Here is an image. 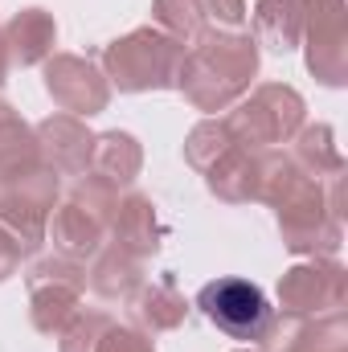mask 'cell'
<instances>
[{"label":"cell","mask_w":348,"mask_h":352,"mask_svg":"<svg viewBox=\"0 0 348 352\" xmlns=\"http://www.w3.org/2000/svg\"><path fill=\"white\" fill-rule=\"evenodd\" d=\"M41 164V152H37V131L21 119V111L12 102L0 98V180L17 173H29Z\"/></svg>","instance_id":"20"},{"label":"cell","mask_w":348,"mask_h":352,"mask_svg":"<svg viewBox=\"0 0 348 352\" xmlns=\"http://www.w3.org/2000/svg\"><path fill=\"white\" fill-rule=\"evenodd\" d=\"M180 58L184 45L173 41L168 33H160L156 25L131 29L123 37H115L102 50V74L111 87L123 94H148V90H176V74H180Z\"/></svg>","instance_id":"2"},{"label":"cell","mask_w":348,"mask_h":352,"mask_svg":"<svg viewBox=\"0 0 348 352\" xmlns=\"http://www.w3.org/2000/svg\"><path fill=\"white\" fill-rule=\"evenodd\" d=\"M115 320L107 316V311H74V320L58 332V352H98L102 344V336H107V328H111Z\"/></svg>","instance_id":"25"},{"label":"cell","mask_w":348,"mask_h":352,"mask_svg":"<svg viewBox=\"0 0 348 352\" xmlns=\"http://www.w3.org/2000/svg\"><path fill=\"white\" fill-rule=\"evenodd\" d=\"M144 168V148L131 131H102L94 135V152H90V173L115 188H127L135 184V176Z\"/></svg>","instance_id":"18"},{"label":"cell","mask_w":348,"mask_h":352,"mask_svg":"<svg viewBox=\"0 0 348 352\" xmlns=\"http://www.w3.org/2000/svg\"><path fill=\"white\" fill-rule=\"evenodd\" d=\"M21 258H25V254H21V246L0 230V283H8V278L21 270Z\"/></svg>","instance_id":"29"},{"label":"cell","mask_w":348,"mask_h":352,"mask_svg":"<svg viewBox=\"0 0 348 352\" xmlns=\"http://www.w3.org/2000/svg\"><path fill=\"white\" fill-rule=\"evenodd\" d=\"M205 184L217 201L226 205H246V201H259V152L254 148H226L209 173H205Z\"/></svg>","instance_id":"15"},{"label":"cell","mask_w":348,"mask_h":352,"mask_svg":"<svg viewBox=\"0 0 348 352\" xmlns=\"http://www.w3.org/2000/svg\"><path fill=\"white\" fill-rule=\"evenodd\" d=\"M8 74H12V50H8V37H4V29H0V87L8 82Z\"/></svg>","instance_id":"30"},{"label":"cell","mask_w":348,"mask_h":352,"mask_svg":"<svg viewBox=\"0 0 348 352\" xmlns=\"http://www.w3.org/2000/svg\"><path fill=\"white\" fill-rule=\"evenodd\" d=\"M29 283V320L41 336H58L78 303H83V291H87V263H74V258H62V254H50L41 263H33V270L25 274Z\"/></svg>","instance_id":"7"},{"label":"cell","mask_w":348,"mask_h":352,"mask_svg":"<svg viewBox=\"0 0 348 352\" xmlns=\"http://www.w3.org/2000/svg\"><path fill=\"white\" fill-rule=\"evenodd\" d=\"M262 352H332L345 349V320L324 316V320H307V316H287L279 311L270 320V328L262 332Z\"/></svg>","instance_id":"12"},{"label":"cell","mask_w":348,"mask_h":352,"mask_svg":"<svg viewBox=\"0 0 348 352\" xmlns=\"http://www.w3.org/2000/svg\"><path fill=\"white\" fill-rule=\"evenodd\" d=\"M270 209L279 213V238L291 254H299V258H336V250L345 246V217L332 213L324 180L303 173Z\"/></svg>","instance_id":"3"},{"label":"cell","mask_w":348,"mask_h":352,"mask_svg":"<svg viewBox=\"0 0 348 352\" xmlns=\"http://www.w3.org/2000/svg\"><path fill=\"white\" fill-rule=\"evenodd\" d=\"M205 8V21H217L221 29H238L250 12H246V0H201Z\"/></svg>","instance_id":"28"},{"label":"cell","mask_w":348,"mask_h":352,"mask_svg":"<svg viewBox=\"0 0 348 352\" xmlns=\"http://www.w3.org/2000/svg\"><path fill=\"white\" fill-rule=\"evenodd\" d=\"M291 160H295L307 176H316V180L340 176L348 168L345 156H340V148H336V131H332L328 123H303V127L295 131V152H291Z\"/></svg>","instance_id":"22"},{"label":"cell","mask_w":348,"mask_h":352,"mask_svg":"<svg viewBox=\"0 0 348 352\" xmlns=\"http://www.w3.org/2000/svg\"><path fill=\"white\" fill-rule=\"evenodd\" d=\"M87 283L98 299L127 303L140 291V283H144V263L131 258V254H123V250H115V246H107V250L94 254V263L87 270Z\"/></svg>","instance_id":"19"},{"label":"cell","mask_w":348,"mask_h":352,"mask_svg":"<svg viewBox=\"0 0 348 352\" xmlns=\"http://www.w3.org/2000/svg\"><path fill=\"white\" fill-rule=\"evenodd\" d=\"M45 238L54 242V254L62 258H74V263H87L102 250V238H107V221H98L94 213H87L83 205H74L70 197L54 209L50 217V230Z\"/></svg>","instance_id":"14"},{"label":"cell","mask_w":348,"mask_h":352,"mask_svg":"<svg viewBox=\"0 0 348 352\" xmlns=\"http://www.w3.org/2000/svg\"><path fill=\"white\" fill-rule=\"evenodd\" d=\"M307 123V102L303 94L287 82H262V87L246 90L230 115H226V127L230 135L242 144V148H279L287 140H295V131Z\"/></svg>","instance_id":"4"},{"label":"cell","mask_w":348,"mask_h":352,"mask_svg":"<svg viewBox=\"0 0 348 352\" xmlns=\"http://www.w3.org/2000/svg\"><path fill=\"white\" fill-rule=\"evenodd\" d=\"M70 201H74V205H83L87 213H94L98 221H107V226H111L115 205H119V188H115V184H107V180H98L94 173H87V176H78V184L70 188Z\"/></svg>","instance_id":"26"},{"label":"cell","mask_w":348,"mask_h":352,"mask_svg":"<svg viewBox=\"0 0 348 352\" xmlns=\"http://www.w3.org/2000/svg\"><path fill=\"white\" fill-rule=\"evenodd\" d=\"M254 41L274 50V54H291L303 41V12L295 0H259L254 4Z\"/></svg>","instance_id":"21"},{"label":"cell","mask_w":348,"mask_h":352,"mask_svg":"<svg viewBox=\"0 0 348 352\" xmlns=\"http://www.w3.org/2000/svg\"><path fill=\"white\" fill-rule=\"evenodd\" d=\"M259 78V41L250 33L205 29L180 58L176 90L188 107L217 115L230 111Z\"/></svg>","instance_id":"1"},{"label":"cell","mask_w":348,"mask_h":352,"mask_svg":"<svg viewBox=\"0 0 348 352\" xmlns=\"http://www.w3.org/2000/svg\"><path fill=\"white\" fill-rule=\"evenodd\" d=\"M234 144H238V140L230 135L226 119H201V123L184 135V160H188V168H197V173L205 176L209 164H213L226 148H234Z\"/></svg>","instance_id":"24"},{"label":"cell","mask_w":348,"mask_h":352,"mask_svg":"<svg viewBox=\"0 0 348 352\" xmlns=\"http://www.w3.org/2000/svg\"><path fill=\"white\" fill-rule=\"evenodd\" d=\"M152 21H156L160 33H168L180 45H193L205 33L201 0H152Z\"/></svg>","instance_id":"23"},{"label":"cell","mask_w":348,"mask_h":352,"mask_svg":"<svg viewBox=\"0 0 348 352\" xmlns=\"http://www.w3.org/2000/svg\"><path fill=\"white\" fill-rule=\"evenodd\" d=\"M197 307L201 316L230 340H242V344H259L262 332L270 328L274 320V307L266 303L259 283L250 278H238V274H226V278H213L197 291Z\"/></svg>","instance_id":"6"},{"label":"cell","mask_w":348,"mask_h":352,"mask_svg":"<svg viewBox=\"0 0 348 352\" xmlns=\"http://www.w3.org/2000/svg\"><path fill=\"white\" fill-rule=\"evenodd\" d=\"M58 192L62 180L45 164L0 180V230L21 246V254H33L45 242L50 217L58 209Z\"/></svg>","instance_id":"5"},{"label":"cell","mask_w":348,"mask_h":352,"mask_svg":"<svg viewBox=\"0 0 348 352\" xmlns=\"http://www.w3.org/2000/svg\"><path fill=\"white\" fill-rule=\"evenodd\" d=\"M41 78H45V94L66 111V115H78V119H90V115H102L107 102H111V82L107 74L90 62V58H78V54H50L41 62Z\"/></svg>","instance_id":"10"},{"label":"cell","mask_w":348,"mask_h":352,"mask_svg":"<svg viewBox=\"0 0 348 352\" xmlns=\"http://www.w3.org/2000/svg\"><path fill=\"white\" fill-rule=\"evenodd\" d=\"M348 303V270L336 258H303L279 278V307L287 316L324 320Z\"/></svg>","instance_id":"9"},{"label":"cell","mask_w":348,"mask_h":352,"mask_svg":"<svg viewBox=\"0 0 348 352\" xmlns=\"http://www.w3.org/2000/svg\"><path fill=\"white\" fill-rule=\"evenodd\" d=\"M332 352H345V349H332Z\"/></svg>","instance_id":"31"},{"label":"cell","mask_w":348,"mask_h":352,"mask_svg":"<svg viewBox=\"0 0 348 352\" xmlns=\"http://www.w3.org/2000/svg\"><path fill=\"white\" fill-rule=\"evenodd\" d=\"M37 152L41 164L54 168L58 176H87L90 173V152H94V131L87 127V119L78 115H50L37 127Z\"/></svg>","instance_id":"11"},{"label":"cell","mask_w":348,"mask_h":352,"mask_svg":"<svg viewBox=\"0 0 348 352\" xmlns=\"http://www.w3.org/2000/svg\"><path fill=\"white\" fill-rule=\"evenodd\" d=\"M107 234H111V246H115V250H123V254L148 263V258L160 250V238H164L152 197H144V192H127V197H119Z\"/></svg>","instance_id":"13"},{"label":"cell","mask_w":348,"mask_h":352,"mask_svg":"<svg viewBox=\"0 0 348 352\" xmlns=\"http://www.w3.org/2000/svg\"><path fill=\"white\" fill-rule=\"evenodd\" d=\"M4 37L12 50V66H41L58 45V21L45 8H21L4 25Z\"/></svg>","instance_id":"17"},{"label":"cell","mask_w":348,"mask_h":352,"mask_svg":"<svg viewBox=\"0 0 348 352\" xmlns=\"http://www.w3.org/2000/svg\"><path fill=\"white\" fill-rule=\"evenodd\" d=\"M303 12V62L324 87L348 82V4L345 0H295Z\"/></svg>","instance_id":"8"},{"label":"cell","mask_w":348,"mask_h":352,"mask_svg":"<svg viewBox=\"0 0 348 352\" xmlns=\"http://www.w3.org/2000/svg\"><path fill=\"white\" fill-rule=\"evenodd\" d=\"M98 352H156V344H152V336H144L140 328H119V324H111L107 336H102V344H98Z\"/></svg>","instance_id":"27"},{"label":"cell","mask_w":348,"mask_h":352,"mask_svg":"<svg viewBox=\"0 0 348 352\" xmlns=\"http://www.w3.org/2000/svg\"><path fill=\"white\" fill-rule=\"evenodd\" d=\"M131 303V320L144 336H160V332H176L188 316V299L173 287V278L160 283H140V291L127 299Z\"/></svg>","instance_id":"16"}]
</instances>
